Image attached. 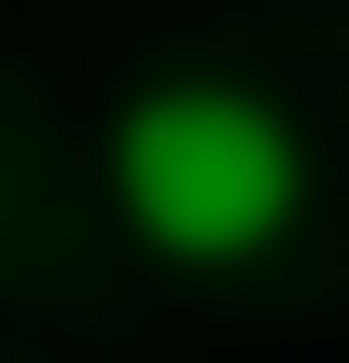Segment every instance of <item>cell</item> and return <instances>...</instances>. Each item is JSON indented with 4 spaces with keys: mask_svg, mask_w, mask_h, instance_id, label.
I'll use <instances>...</instances> for the list:
<instances>
[{
    "mask_svg": "<svg viewBox=\"0 0 349 363\" xmlns=\"http://www.w3.org/2000/svg\"><path fill=\"white\" fill-rule=\"evenodd\" d=\"M98 196H112L126 252L182 279L265 266L307 224V126L252 70H140L98 126Z\"/></svg>",
    "mask_w": 349,
    "mask_h": 363,
    "instance_id": "cell-1",
    "label": "cell"
}]
</instances>
